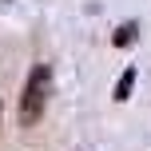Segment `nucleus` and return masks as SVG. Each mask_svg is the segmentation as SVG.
Masks as SVG:
<instances>
[{
    "label": "nucleus",
    "instance_id": "nucleus-1",
    "mask_svg": "<svg viewBox=\"0 0 151 151\" xmlns=\"http://www.w3.org/2000/svg\"><path fill=\"white\" fill-rule=\"evenodd\" d=\"M48 96H52V68H48V64H36V68L28 72L24 91H20V123L24 127H32V123L44 115Z\"/></svg>",
    "mask_w": 151,
    "mask_h": 151
},
{
    "label": "nucleus",
    "instance_id": "nucleus-2",
    "mask_svg": "<svg viewBox=\"0 0 151 151\" xmlns=\"http://www.w3.org/2000/svg\"><path fill=\"white\" fill-rule=\"evenodd\" d=\"M131 88H135V68H127L115 83V99H131Z\"/></svg>",
    "mask_w": 151,
    "mask_h": 151
},
{
    "label": "nucleus",
    "instance_id": "nucleus-3",
    "mask_svg": "<svg viewBox=\"0 0 151 151\" xmlns=\"http://www.w3.org/2000/svg\"><path fill=\"white\" fill-rule=\"evenodd\" d=\"M131 40H135V24H123V28L115 32V44L123 48V44H131Z\"/></svg>",
    "mask_w": 151,
    "mask_h": 151
}]
</instances>
